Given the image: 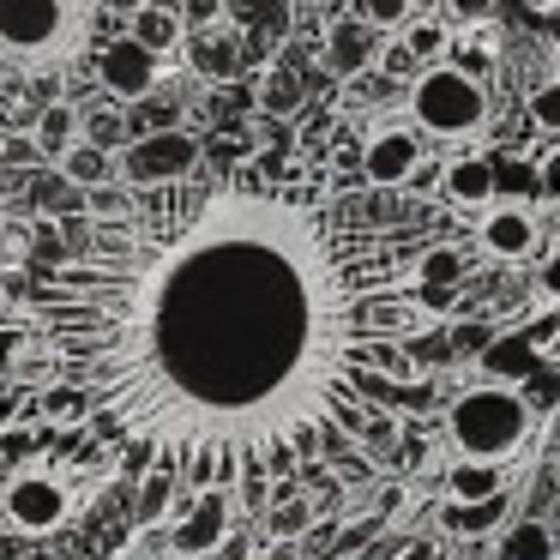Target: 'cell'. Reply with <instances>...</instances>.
Instances as JSON below:
<instances>
[{"label": "cell", "mask_w": 560, "mask_h": 560, "mask_svg": "<svg viewBox=\"0 0 560 560\" xmlns=\"http://www.w3.org/2000/svg\"><path fill=\"white\" fill-rule=\"evenodd\" d=\"M259 560H314V555H302V542H271Z\"/></svg>", "instance_id": "32"}, {"label": "cell", "mask_w": 560, "mask_h": 560, "mask_svg": "<svg viewBox=\"0 0 560 560\" xmlns=\"http://www.w3.org/2000/svg\"><path fill=\"white\" fill-rule=\"evenodd\" d=\"M127 560H151V555H139V548H133V555H127Z\"/></svg>", "instance_id": "37"}, {"label": "cell", "mask_w": 560, "mask_h": 560, "mask_svg": "<svg viewBox=\"0 0 560 560\" xmlns=\"http://www.w3.org/2000/svg\"><path fill=\"white\" fill-rule=\"evenodd\" d=\"M7 518L19 524L25 536H49L55 524H67V506H73V494H67L61 476H43V470H25L7 482Z\"/></svg>", "instance_id": "7"}, {"label": "cell", "mask_w": 560, "mask_h": 560, "mask_svg": "<svg viewBox=\"0 0 560 560\" xmlns=\"http://www.w3.org/2000/svg\"><path fill=\"white\" fill-rule=\"evenodd\" d=\"M422 163V139L416 127H380L374 139L362 145V182L368 187H404Z\"/></svg>", "instance_id": "10"}, {"label": "cell", "mask_w": 560, "mask_h": 560, "mask_svg": "<svg viewBox=\"0 0 560 560\" xmlns=\"http://www.w3.org/2000/svg\"><path fill=\"white\" fill-rule=\"evenodd\" d=\"M404 49H410V55H422V61H428V55H440V49H446V31H440V25H410Z\"/></svg>", "instance_id": "25"}, {"label": "cell", "mask_w": 560, "mask_h": 560, "mask_svg": "<svg viewBox=\"0 0 560 560\" xmlns=\"http://www.w3.org/2000/svg\"><path fill=\"white\" fill-rule=\"evenodd\" d=\"M536 182H542V194H560V158H555V163H548V170H542V175H536Z\"/></svg>", "instance_id": "33"}, {"label": "cell", "mask_w": 560, "mask_h": 560, "mask_svg": "<svg viewBox=\"0 0 560 560\" xmlns=\"http://www.w3.org/2000/svg\"><path fill=\"white\" fill-rule=\"evenodd\" d=\"M85 37V0H0V61L19 73H55Z\"/></svg>", "instance_id": "2"}, {"label": "cell", "mask_w": 560, "mask_h": 560, "mask_svg": "<svg viewBox=\"0 0 560 560\" xmlns=\"http://www.w3.org/2000/svg\"><path fill=\"white\" fill-rule=\"evenodd\" d=\"M555 530L548 524H512L506 542H500V560H555Z\"/></svg>", "instance_id": "19"}, {"label": "cell", "mask_w": 560, "mask_h": 560, "mask_svg": "<svg viewBox=\"0 0 560 560\" xmlns=\"http://www.w3.org/2000/svg\"><path fill=\"white\" fill-rule=\"evenodd\" d=\"M506 494V464H476V458H458L446 470V500L452 506H482V500Z\"/></svg>", "instance_id": "13"}, {"label": "cell", "mask_w": 560, "mask_h": 560, "mask_svg": "<svg viewBox=\"0 0 560 560\" xmlns=\"http://www.w3.org/2000/svg\"><path fill=\"white\" fill-rule=\"evenodd\" d=\"M314 500H302V494H290V488H278V500L266 506V530H271V542H302L307 530H314Z\"/></svg>", "instance_id": "16"}, {"label": "cell", "mask_w": 560, "mask_h": 560, "mask_svg": "<svg viewBox=\"0 0 560 560\" xmlns=\"http://www.w3.org/2000/svg\"><path fill=\"white\" fill-rule=\"evenodd\" d=\"M422 218H362L278 163L133 187L121 218L37 266L31 331L73 422L182 494L368 446L428 380Z\"/></svg>", "instance_id": "1"}, {"label": "cell", "mask_w": 560, "mask_h": 560, "mask_svg": "<svg viewBox=\"0 0 560 560\" xmlns=\"http://www.w3.org/2000/svg\"><path fill=\"white\" fill-rule=\"evenodd\" d=\"M536 290H542L548 307H560V247L542 259V271H536Z\"/></svg>", "instance_id": "26"}, {"label": "cell", "mask_w": 560, "mask_h": 560, "mask_svg": "<svg viewBox=\"0 0 560 560\" xmlns=\"http://www.w3.org/2000/svg\"><path fill=\"white\" fill-rule=\"evenodd\" d=\"M404 560H446V542H440V536H434V542H428V536H416V542L404 548Z\"/></svg>", "instance_id": "28"}, {"label": "cell", "mask_w": 560, "mask_h": 560, "mask_svg": "<svg viewBox=\"0 0 560 560\" xmlns=\"http://www.w3.org/2000/svg\"><path fill=\"white\" fill-rule=\"evenodd\" d=\"M530 428L536 416L512 386H470L446 410V440L458 446V458H476V464H506L512 452H524Z\"/></svg>", "instance_id": "3"}, {"label": "cell", "mask_w": 560, "mask_h": 560, "mask_svg": "<svg viewBox=\"0 0 560 560\" xmlns=\"http://www.w3.org/2000/svg\"><path fill=\"white\" fill-rule=\"evenodd\" d=\"M199 67H206V73H230V55H223L218 43H199Z\"/></svg>", "instance_id": "30"}, {"label": "cell", "mask_w": 560, "mask_h": 560, "mask_svg": "<svg viewBox=\"0 0 560 560\" xmlns=\"http://www.w3.org/2000/svg\"><path fill=\"white\" fill-rule=\"evenodd\" d=\"M97 79L115 103H133L158 85V55L139 37H115V43H103V55H97Z\"/></svg>", "instance_id": "9"}, {"label": "cell", "mask_w": 560, "mask_h": 560, "mask_svg": "<svg viewBox=\"0 0 560 560\" xmlns=\"http://www.w3.org/2000/svg\"><path fill=\"white\" fill-rule=\"evenodd\" d=\"M31 343V326H13V331H0V368H13V355Z\"/></svg>", "instance_id": "27"}, {"label": "cell", "mask_w": 560, "mask_h": 560, "mask_svg": "<svg viewBox=\"0 0 560 560\" xmlns=\"http://www.w3.org/2000/svg\"><path fill=\"white\" fill-rule=\"evenodd\" d=\"M524 7H536V13H555L560 0H524Z\"/></svg>", "instance_id": "36"}, {"label": "cell", "mask_w": 560, "mask_h": 560, "mask_svg": "<svg viewBox=\"0 0 560 560\" xmlns=\"http://www.w3.org/2000/svg\"><path fill=\"white\" fill-rule=\"evenodd\" d=\"M452 7H458V13H482L488 0H452Z\"/></svg>", "instance_id": "35"}, {"label": "cell", "mask_w": 560, "mask_h": 560, "mask_svg": "<svg viewBox=\"0 0 560 560\" xmlns=\"http://www.w3.org/2000/svg\"><path fill=\"white\" fill-rule=\"evenodd\" d=\"M530 121L542 133H560V79H548L542 91H530Z\"/></svg>", "instance_id": "22"}, {"label": "cell", "mask_w": 560, "mask_h": 560, "mask_svg": "<svg viewBox=\"0 0 560 560\" xmlns=\"http://www.w3.org/2000/svg\"><path fill=\"white\" fill-rule=\"evenodd\" d=\"M362 560H398V555H392L386 542H368V548H362Z\"/></svg>", "instance_id": "34"}, {"label": "cell", "mask_w": 560, "mask_h": 560, "mask_svg": "<svg viewBox=\"0 0 560 560\" xmlns=\"http://www.w3.org/2000/svg\"><path fill=\"white\" fill-rule=\"evenodd\" d=\"M555 338H560V307H548L536 326H518V331H506L500 343H488V350H482V368L500 380V386H512V380H524L536 362H548Z\"/></svg>", "instance_id": "8"}, {"label": "cell", "mask_w": 560, "mask_h": 560, "mask_svg": "<svg viewBox=\"0 0 560 560\" xmlns=\"http://www.w3.org/2000/svg\"><path fill=\"white\" fill-rule=\"evenodd\" d=\"M199 163H206V145H199L194 133H182V127H163V133H145V139H133V145H121L115 175H121L127 187H163V182L194 175Z\"/></svg>", "instance_id": "5"}, {"label": "cell", "mask_w": 560, "mask_h": 560, "mask_svg": "<svg viewBox=\"0 0 560 560\" xmlns=\"http://www.w3.org/2000/svg\"><path fill=\"white\" fill-rule=\"evenodd\" d=\"M235 530V512H230V488H194L182 494L170 518V555L175 560H211Z\"/></svg>", "instance_id": "6"}, {"label": "cell", "mask_w": 560, "mask_h": 560, "mask_svg": "<svg viewBox=\"0 0 560 560\" xmlns=\"http://www.w3.org/2000/svg\"><path fill=\"white\" fill-rule=\"evenodd\" d=\"M127 37H139L151 55H163L175 37H182V19H175L170 7H158V0H145V7L133 13V31H127Z\"/></svg>", "instance_id": "18"}, {"label": "cell", "mask_w": 560, "mask_h": 560, "mask_svg": "<svg viewBox=\"0 0 560 560\" xmlns=\"http://www.w3.org/2000/svg\"><path fill=\"white\" fill-rule=\"evenodd\" d=\"M476 242H482L488 259H500V266H518V259L536 254V242H542V230H536V218L524 206H494L482 218V230H476Z\"/></svg>", "instance_id": "11"}, {"label": "cell", "mask_w": 560, "mask_h": 560, "mask_svg": "<svg viewBox=\"0 0 560 560\" xmlns=\"http://www.w3.org/2000/svg\"><path fill=\"white\" fill-rule=\"evenodd\" d=\"M218 13H223V0H194V7H187V19H194V25H211Z\"/></svg>", "instance_id": "31"}, {"label": "cell", "mask_w": 560, "mask_h": 560, "mask_svg": "<svg viewBox=\"0 0 560 560\" xmlns=\"http://www.w3.org/2000/svg\"><path fill=\"white\" fill-rule=\"evenodd\" d=\"M31 145L43 151V158H61L67 145H79V115H73V103H49V109L37 115V139Z\"/></svg>", "instance_id": "17"}, {"label": "cell", "mask_w": 560, "mask_h": 560, "mask_svg": "<svg viewBox=\"0 0 560 560\" xmlns=\"http://www.w3.org/2000/svg\"><path fill=\"white\" fill-rule=\"evenodd\" d=\"M368 61H374V31H368L362 19H338V25L326 31V67L338 79H355Z\"/></svg>", "instance_id": "14"}, {"label": "cell", "mask_w": 560, "mask_h": 560, "mask_svg": "<svg viewBox=\"0 0 560 560\" xmlns=\"http://www.w3.org/2000/svg\"><path fill=\"white\" fill-rule=\"evenodd\" d=\"M440 194H446V206H458V211L488 206V199H494V163H488V158L446 163V170H440Z\"/></svg>", "instance_id": "12"}, {"label": "cell", "mask_w": 560, "mask_h": 560, "mask_svg": "<svg viewBox=\"0 0 560 560\" xmlns=\"http://www.w3.org/2000/svg\"><path fill=\"white\" fill-rule=\"evenodd\" d=\"M380 524H386V512H374V518L350 524V530H338V542H331V555H355V548H368L380 536Z\"/></svg>", "instance_id": "24"}, {"label": "cell", "mask_w": 560, "mask_h": 560, "mask_svg": "<svg viewBox=\"0 0 560 560\" xmlns=\"http://www.w3.org/2000/svg\"><path fill=\"white\" fill-rule=\"evenodd\" d=\"M404 19H410V0H362V25L368 31H380V25H404Z\"/></svg>", "instance_id": "23"}, {"label": "cell", "mask_w": 560, "mask_h": 560, "mask_svg": "<svg viewBox=\"0 0 560 560\" xmlns=\"http://www.w3.org/2000/svg\"><path fill=\"white\" fill-rule=\"evenodd\" d=\"M266 109H295V79H278V85H271V97H266Z\"/></svg>", "instance_id": "29"}, {"label": "cell", "mask_w": 560, "mask_h": 560, "mask_svg": "<svg viewBox=\"0 0 560 560\" xmlns=\"http://www.w3.org/2000/svg\"><path fill=\"white\" fill-rule=\"evenodd\" d=\"M175 494H182V476H170V470H139V518H145V524H158L163 512H170Z\"/></svg>", "instance_id": "20"}, {"label": "cell", "mask_w": 560, "mask_h": 560, "mask_svg": "<svg viewBox=\"0 0 560 560\" xmlns=\"http://www.w3.org/2000/svg\"><path fill=\"white\" fill-rule=\"evenodd\" d=\"M410 115L434 139H470L488 121V91L476 79H464L458 67H428L410 85Z\"/></svg>", "instance_id": "4"}, {"label": "cell", "mask_w": 560, "mask_h": 560, "mask_svg": "<svg viewBox=\"0 0 560 560\" xmlns=\"http://www.w3.org/2000/svg\"><path fill=\"white\" fill-rule=\"evenodd\" d=\"M55 163H61V182H67V187H109V175H115V158H109L103 145H91V139L67 145Z\"/></svg>", "instance_id": "15"}, {"label": "cell", "mask_w": 560, "mask_h": 560, "mask_svg": "<svg viewBox=\"0 0 560 560\" xmlns=\"http://www.w3.org/2000/svg\"><path fill=\"white\" fill-rule=\"evenodd\" d=\"M555 542H560V530H555Z\"/></svg>", "instance_id": "38"}, {"label": "cell", "mask_w": 560, "mask_h": 560, "mask_svg": "<svg viewBox=\"0 0 560 560\" xmlns=\"http://www.w3.org/2000/svg\"><path fill=\"white\" fill-rule=\"evenodd\" d=\"M500 518H506V494L482 500V506H446V530H488Z\"/></svg>", "instance_id": "21"}]
</instances>
